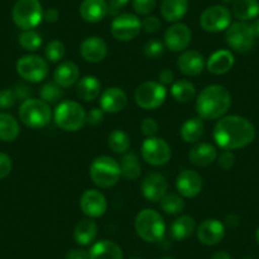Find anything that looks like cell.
Masks as SVG:
<instances>
[{
  "label": "cell",
  "mask_w": 259,
  "mask_h": 259,
  "mask_svg": "<svg viewBox=\"0 0 259 259\" xmlns=\"http://www.w3.org/2000/svg\"><path fill=\"white\" fill-rule=\"evenodd\" d=\"M255 139V128L245 117L224 116L213 128V140L224 150H238L250 145Z\"/></svg>",
  "instance_id": "obj_1"
},
{
  "label": "cell",
  "mask_w": 259,
  "mask_h": 259,
  "mask_svg": "<svg viewBox=\"0 0 259 259\" xmlns=\"http://www.w3.org/2000/svg\"><path fill=\"white\" fill-rule=\"evenodd\" d=\"M231 107V94L220 84L206 87L198 94L196 109L201 118L218 119L226 114Z\"/></svg>",
  "instance_id": "obj_2"
},
{
  "label": "cell",
  "mask_w": 259,
  "mask_h": 259,
  "mask_svg": "<svg viewBox=\"0 0 259 259\" xmlns=\"http://www.w3.org/2000/svg\"><path fill=\"white\" fill-rule=\"evenodd\" d=\"M135 230L146 243H159L165 235V223L158 211L145 208L135 219Z\"/></svg>",
  "instance_id": "obj_3"
},
{
  "label": "cell",
  "mask_w": 259,
  "mask_h": 259,
  "mask_svg": "<svg viewBox=\"0 0 259 259\" xmlns=\"http://www.w3.org/2000/svg\"><path fill=\"white\" fill-rule=\"evenodd\" d=\"M121 166L116 159L101 155L94 159L89 166V177L99 188H111L121 178Z\"/></svg>",
  "instance_id": "obj_4"
},
{
  "label": "cell",
  "mask_w": 259,
  "mask_h": 259,
  "mask_svg": "<svg viewBox=\"0 0 259 259\" xmlns=\"http://www.w3.org/2000/svg\"><path fill=\"white\" fill-rule=\"evenodd\" d=\"M55 123L64 131L76 133L87 123V112L75 101H64L56 107L54 113Z\"/></svg>",
  "instance_id": "obj_5"
},
{
  "label": "cell",
  "mask_w": 259,
  "mask_h": 259,
  "mask_svg": "<svg viewBox=\"0 0 259 259\" xmlns=\"http://www.w3.org/2000/svg\"><path fill=\"white\" fill-rule=\"evenodd\" d=\"M52 112L42 99L29 98L19 108V119L29 128H44L51 122Z\"/></svg>",
  "instance_id": "obj_6"
},
{
  "label": "cell",
  "mask_w": 259,
  "mask_h": 259,
  "mask_svg": "<svg viewBox=\"0 0 259 259\" xmlns=\"http://www.w3.org/2000/svg\"><path fill=\"white\" fill-rule=\"evenodd\" d=\"M12 17L17 27L31 31L44 21V9L39 0H17Z\"/></svg>",
  "instance_id": "obj_7"
},
{
  "label": "cell",
  "mask_w": 259,
  "mask_h": 259,
  "mask_svg": "<svg viewBox=\"0 0 259 259\" xmlns=\"http://www.w3.org/2000/svg\"><path fill=\"white\" fill-rule=\"evenodd\" d=\"M166 99V88L159 81H145L135 91V102L140 108L154 111L163 106Z\"/></svg>",
  "instance_id": "obj_8"
},
{
  "label": "cell",
  "mask_w": 259,
  "mask_h": 259,
  "mask_svg": "<svg viewBox=\"0 0 259 259\" xmlns=\"http://www.w3.org/2000/svg\"><path fill=\"white\" fill-rule=\"evenodd\" d=\"M255 39L250 24L245 22L231 23L226 29V42L234 51L239 54H246L251 51L255 45Z\"/></svg>",
  "instance_id": "obj_9"
},
{
  "label": "cell",
  "mask_w": 259,
  "mask_h": 259,
  "mask_svg": "<svg viewBox=\"0 0 259 259\" xmlns=\"http://www.w3.org/2000/svg\"><path fill=\"white\" fill-rule=\"evenodd\" d=\"M17 73L29 83H39L49 75V64L37 55H26L17 62Z\"/></svg>",
  "instance_id": "obj_10"
},
{
  "label": "cell",
  "mask_w": 259,
  "mask_h": 259,
  "mask_svg": "<svg viewBox=\"0 0 259 259\" xmlns=\"http://www.w3.org/2000/svg\"><path fill=\"white\" fill-rule=\"evenodd\" d=\"M141 156L153 166H163L170 160L171 149L165 140L160 138H148L141 145Z\"/></svg>",
  "instance_id": "obj_11"
},
{
  "label": "cell",
  "mask_w": 259,
  "mask_h": 259,
  "mask_svg": "<svg viewBox=\"0 0 259 259\" xmlns=\"http://www.w3.org/2000/svg\"><path fill=\"white\" fill-rule=\"evenodd\" d=\"M141 31V22L135 14H118L112 21L111 33L117 41L128 42L138 37Z\"/></svg>",
  "instance_id": "obj_12"
},
{
  "label": "cell",
  "mask_w": 259,
  "mask_h": 259,
  "mask_svg": "<svg viewBox=\"0 0 259 259\" xmlns=\"http://www.w3.org/2000/svg\"><path fill=\"white\" fill-rule=\"evenodd\" d=\"M200 24L210 33L225 31L231 24V12L224 6L210 7L201 14Z\"/></svg>",
  "instance_id": "obj_13"
},
{
  "label": "cell",
  "mask_w": 259,
  "mask_h": 259,
  "mask_svg": "<svg viewBox=\"0 0 259 259\" xmlns=\"http://www.w3.org/2000/svg\"><path fill=\"white\" fill-rule=\"evenodd\" d=\"M108 203L107 198L98 189H88L81 194L80 208L89 219L101 218L106 213Z\"/></svg>",
  "instance_id": "obj_14"
},
{
  "label": "cell",
  "mask_w": 259,
  "mask_h": 259,
  "mask_svg": "<svg viewBox=\"0 0 259 259\" xmlns=\"http://www.w3.org/2000/svg\"><path fill=\"white\" fill-rule=\"evenodd\" d=\"M192 41V32L188 26L176 23L166 29L164 34V46L173 52H181L188 49Z\"/></svg>",
  "instance_id": "obj_15"
},
{
  "label": "cell",
  "mask_w": 259,
  "mask_h": 259,
  "mask_svg": "<svg viewBox=\"0 0 259 259\" xmlns=\"http://www.w3.org/2000/svg\"><path fill=\"white\" fill-rule=\"evenodd\" d=\"M177 191L179 192L182 197L186 198H194L197 197L201 193L203 187L202 177L197 173V171L191 170V169H186V170L181 171L177 177Z\"/></svg>",
  "instance_id": "obj_16"
},
{
  "label": "cell",
  "mask_w": 259,
  "mask_h": 259,
  "mask_svg": "<svg viewBox=\"0 0 259 259\" xmlns=\"http://www.w3.org/2000/svg\"><path fill=\"white\" fill-rule=\"evenodd\" d=\"M143 196L150 202H160L168 192V182L160 173H149L141 182Z\"/></svg>",
  "instance_id": "obj_17"
},
{
  "label": "cell",
  "mask_w": 259,
  "mask_h": 259,
  "mask_svg": "<svg viewBox=\"0 0 259 259\" xmlns=\"http://www.w3.org/2000/svg\"><path fill=\"white\" fill-rule=\"evenodd\" d=\"M225 236V225L216 219H207L197 228V239L205 245H216Z\"/></svg>",
  "instance_id": "obj_18"
},
{
  "label": "cell",
  "mask_w": 259,
  "mask_h": 259,
  "mask_svg": "<svg viewBox=\"0 0 259 259\" xmlns=\"http://www.w3.org/2000/svg\"><path fill=\"white\" fill-rule=\"evenodd\" d=\"M107 54H108V47L101 37L92 36L81 42L80 55L85 61L98 64L106 59Z\"/></svg>",
  "instance_id": "obj_19"
},
{
  "label": "cell",
  "mask_w": 259,
  "mask_h": 259,
  "mask_svg": "<svg viewBox=\"0 0 259 259\" xmlns=\"http://www.w3.org/2000/svg\"><path fill=\"white\" fill-rule=\"evenodd\" d=\"M127 104V94L118 87H111L101 94L99 106L104 113H118Z\"/></svg>",
  "instance_id": "obj_20"
},
{
  "label": "cell",
  "mask_w": 259,
  "mask_h": 259,
  "mask_svg": "<svg viewBox=\"0 0 259 259\" xmlns=\"http://www.w3.org/2000/svg\"><path fill=\"white\" fill-rule=\"evenodd\" d=\"M177 66L187 76H197L205 69V59L203 55L198 51H184L181 56L178 57Z\"/></svg>",
  "instance_id": "obj_21"
},
{
  "label": "cell",
  "mask_w": 259,
  "mask_h": 259,
  "mask_svg": "<svg viewBox=\"0 0 259 259\" xmlns=\"http://www.w3.org/2000/svg\"><path fill=\"white\" fill-rule=\"evenodd\" d=\"M81 18L88 23H98L103 21L109 13V7L106 0H83L80 4Z\"/></svg>",
  "instance_id": "obj_22"
},
{
  "label": "cell",
  "mask_w": 259,
  "mask_h": 259,
  "mask_svg": "<svg viewBox=\"0 0 259 259\" xmlns=\"http://www.w3.org/2000/svg\"><path fill=\"white\" fill-rule=\"evenodd\" d=\"M188 159L193 165L205 168L211 165L218 159V150L215 146L208 143L197 144L189 150Z\"/></svg>",
  "instance_id": "obj_23"
},
{
  "label": "cell",
  "mask_w": 259,
  "mask_h": 259,
  "mask_svg": "<svg viewBox=\"0 0 259 259\" xmlns=\"http://www.w3.org/2000/svg\"><path fill=\"white\" fill-rule=\"evenodd\" d=\"M235 64L234 55L229 50H219L213 52L207 60V70L213 75H223L229 73Z\"/></svg>",
  "instance_id": "obj_24"
},
{
  "label": "cell",
  "mask_w": 259,
  "mask_h": 259,
  "mask_svg": "<svg viewBox=\"0 0 259 259\" xmlns=\"http://www.w3.org/2000/svg\"><path fill=\"white\" fill-rule=\"evenodd\" d=\"M79 75H80V71L75 62L64 61L55 70L54 81L61 88H69L78 83Z\"/></svg>",
  "instance_id": "obj_25"
},
{
  "label": "cell",
  "mask_w": 259,
  "mask_h": 259,
  "mask_svg": "<svg viewBox=\"0 0 259 259\" xmlns=\"http://www.w3.org/2000/svg\"><path fill=\"white\" fill-rule=\"evenodd\" d=\"M88 253L89 259H123L121 246L112 240L97 241Z\"/></svg>",
  "instance_id": "obj_26"
},
{
  "label": "cell",
  "mask_w": 259,
  "mask_h": 259,
  "mask_svg": "<svg viewBox=\"0 0 259 259\" xmlns=\"http://www.w3.org/2000/svg\"><path fill=\"white\" fill-rule=\"evenodd\" d=\"M98 235V226L92 219H83L79 221L74 229V239L79 245H89L96 240Z\"/></svg>",
  "instance_id": "obj_27"
},
{
  "label": "cell",
  "mask_w": 259,
  "mask_h": 259,
  "mask_svg": "<svg viewBox=\"0 0 259 259\" xmlns=\"http://www.w3.org/2000/svg\"><path fill=\"white\" fill-rule=\"evenodd\" d=\"M102 84L98 78L93 75H87L79 79L76 85V94L80 99L85 102H92L101 96Z\"/></svg>",
  "instance_id": "obj_28"
},
{
  "label": "cell",
  "mask_w": 259,
  "mask_h": 259,
  "mask_svg": "<svg viewBox=\"0 0 259 259\" xmlns=\"http://www.w3.org/2000/svg\"><path fill=\"white\" fill-rule=\"evenodd\" d=\"M188 11V0H163L160 6L161 16L168 22H178Z\"/></svg>",
  "instance_id": "obj_29"
},
{
  "label": "cell",
  "mask_w": 259,
  "mask_h": 259,
  "mask_svg": "<svg viewBox=\"0 0 259 259\" xmlns=\"http://www.w3.org/2000/svg\"><path fill=\"white\" fill-rule=\"evenodd\" d=\"M196 230V221L192 216L182 215L177 220L173 221L170 226L171 238L174 240H186Z\"/></svg>",
  "instance_id": "obj_30"
},
{
  "label": "cell",
  "mask_w": 259,
  "mask_h": 259,
  "mask_svg": "<svg viewBox=\"0 0 259 259\" xmlns=\"http://www.w3.org/2000/svg\"><path fill=\"white\" fill-rule=\"evenodd\" d=\"M233 13L240 22L253 21L259 16L258 0H235Z\"/></svg>",
  "instance_id": "obj_31"
},
{
  "label": "cell",
  "mask_w": 259,
  "mask_h": 259,
  "mask_svg": "<svg viewBox=\"0 0 259 259\" xmlns=\"http://www.w3.org/2000/svg\"><path fill=\"white\" fill-rule=\"evenodd\" d=\"M205 134V124L201 117H193L183 123L181 128V138L184 143H197Z\"/></svg>",
  "instance_id": "obj_32"
},
{
  "label": "cell",
  "mask_w": 259,
  "mask_h": 259,
  "mask_svg": "<svg viewBox=\"0 0 259 259\" xmlns=\"http://www.w3.org/2000/svg\"><path fill=\"white\" fill-rule=\"evenodd\" d=\"M19 135V124L12 114L0 112V140L12 143Z\"/></svg>",
  "instance_id": "obj_33"
},
{
  "label": "cell",
  "mask_w": 259,
  "mask_h": 259,
  "mask_svg": "<svg viewBox=\"0 0 259 259\" xmlns=\"http://www.w3.org/2000/svg\"><path fill=\"white\" fill-rule=\"evenodd\" d=\"M121 174L128 181H136L141 176V164L140 159L135 153L123 154L121 159Z\"/></svg>",
  "instance_id": "obj_34"
},
{
  "label": "cell",
  "mask_w": 259,
  "mask_h": 259,
  "mask_svg": "<svg viewBox=\"0 0 259 259\" xmlns=\"http://www.w3.org/2000/svg\"><path fill=\"white\" fill-rule=\"evenodd\" d=\"M170 93L171 97L179 103H188L196 97V87L189 80L182 79V80L173 83Z\"/></svg>",
  "instance_id": "obj_35"
},
{
  "label": "cell",
  "mask_w": 259,
  "mask_h": 259,
  "mask_svg": "<svg viewBox=\"0 0 259 259\" xmlns=\"http://www.w3.org/2000/svg\"><path fill=\"white\" fill-rule=\"evenodd\" d=\"M108 146L113 153L126 154L131 146V139L122 130H113L108 136Z\"/></svg>",
  "instance_id": "obj_36"
},
{
  "label": "cell",
  "mask_w": 259,
  "mask_h": 259,
  "mask_svg": "<svg viewBox=\"0 0 259 259\" xmlns=\"http://www.w3.org/2000/svg\"><path fill=\"white\" fill-rule=\"evenodd\" d=\"M160 207L168 215H178L184 210L186 203H184L181 194L166 193L160 200Z\"/></svg>",
  "instance_id": "obj_37"
},
{
  "label": "cell",
  "mask_w": 259,
  "mask_h": 259,
  "mask_svg": "<svg viewBox=\"0 0 259 259\" xmlns=\"http://www.w3.org/2000/svg\"><path fill=\"white\" fill-rule=\"evenodd\" d=\"M39 96H41L42 101H45L46 103H56L62 98L64 92H62L61 87L57 85L55 81H49L41 88Z\"/></svg>",
  "instance_id": "obj_38"
},
{
  "label": "cell",
  "mask_w": 259,
  "mask_h": 259,
  "mask_svg": "<svg viewBox=\"0 0 259 259\" xmlns=\"http://www.w3.org/2000/svg\"><path fill=\"white\" fill-rule=\"evenodd\" d=\"M66 54V47L59 39H54V41L49 42V45L45 49V55L46 59L51 62H59L61 61Z\"/></svg>",
  "instance_id": "obj_39"
},
{
  "label": "cell",
  "mask_w": 259,
  "mask_h": 259,
  "mask_svg": "<svg viewBox=\"0 0 259 259\" xmlns=\"http://www.w3.org/2000/svg\"><path fill=\"white\" fill-rule=\"evenodd\" d=\"M19 45L27 51H36L41 47L42 38L37 32L34 31H24L19 36Z\"/></svg>",
  "instance_id": "obj_40"
},
{
  "label": "cell",
  "mask_w": 259,
  "mask_h": 259,
  "mask_svg": "<svg viewBox=\"0 0 259 259\" xmlns=\"http://www.w3.org/2000/svg\"><path fill=\"white\" fill-rule=\"evenodd\" d=\"M164 49H165V46H164L163 42L158 41V39H150L144 46V54L148 59L155 60L164 54Z\"/></svg>",
  "instance_id": "obj_41"
},
{
  "label": "cell",
  "mask_w": 259,
  "mask_h": 259,
  "mask_svg": "<svg viewBox=\"0 0 259 259\" xmlns=\"http://www.w3.org/2000/svg\"><path fill=\"white\" fill-rule=\"evenodd\" d=\"M133 7L140 16H149L155 9L156 0H134Z\"/></svg>",
  "instance_id": "obj_42"
},
{
  "label": "cell",
  "mask_w": 259,
  "mask_h": 259,
  "mask_svg": "<svg viewBox=\"0 0 259 259\" xmlns=\"http://www.w3.org/2000/svg\"><path fill=\"white\" fill-rule=\"evenodd\" d=\"M17 97L16 91H12V89H3L0 91V108L2 109H8L16 104Z\"/></svg>",
  "instance_id": "obj_43"
},
{
  "label": "cell",
  "mask_w": 259,
  "mask_h": 259,
  "mask_svg": "<svg viewBox=\"0 0 259 259\" xmlns=\"http://www.w3.org/2000/svg\"><path fill=\"white\" fill-rule=\"evenodd\" d=\"M161 28V22L158 17H146L143 22H141V29L146 33H156L160 31Z\"/></svg>",
  "instance_id": "obj_44"
},
{
  "label": "cell",
  "mask_w": 259,
  "mask_h": 259,
  "mask_svg": "<svg viewBox=\"0 0 259 259\" xmlns=\"http://www.w3.org/2000/svg\"><path fill=\"white\" fill-rule=\"evenodd\" d=\"M234 163H235V156H234L233 151L224 150L220 155H218V164L224 170H229L233 168Z\"/></svg>",
  "instance_id": "obj_45"
},
{
  "label": "cell",
  "mask_w": 259,
  "mask_h": 259,
  "mask_svg": "<svg viewBox=\"0 0 259 259\" xmlns=\"http://www.w3.org/2000/svg\"><path fill=\"white\" fill-rule=\"evenodd\" d=\"M159 130L158 122L154 118H145L141 122V133L148 138H153L156 135Z\"/></svg>",
  "instance_id": "obj_46"
},
{
  "label": "cell",
  "mask_w": 259,
  "mask_h": 259,
  "mask_svg": "<svg viewBox=\"0 0 259 259\" xmlns=\"http://www.w3.org/2000/svg\"><path fill=\"white\" fill-rule=\"evenodd\" d=\"M104 119V111L102 108H92L87 113V123L91 126H98L103 122Z\"/></svg>",
  "instance_id": "obj_47"
},
{
  "label": "cell",
  "mask_w": 259,
  "mask_h": 259,
  "mask_svg": "<svg viewBox=\"0 0 259 259\" xmlns=\"http://www.w3.org/2000/svg\"><path fill=\"white\" fill-rule=\"evenodd\" d=\"M13 164H12L11 156L4 153H0V179L6 178L11 174Z\"/></svg>",
  "instance_id": "obj_48"
},
{
  "label": "cell",
  "mask_w": 259,
  "mask_h": 259,
  "mask_svg": "<svg viewBox=\"0 0 259 259\" xmlns=\"http://www.w3.org/2000/svg\"><path fill=\"white\" fill-rule=\"evenodd\" d=\"M65 259H89V253L81 248H74L66 253Z\"/></svg>",
  "instance_id": "obj_49"
},
{
  "label": "cell",
  "mask_w": 259,
  "mask_h": 259,
  "mask_svg": "<svg viewBox=\"0 0 259 259\" xmlns=\"http://www.w3.org/2000/svg\"><path fill=\"white\" fill-rule=\"evenodd\" d=\"M174 81V73L170 69H164L160 74H159V83L163 84L164 87L169 85Z\"/></svg>",
  "instance_id": "obj_50"
},
{
  "label": "cell",
  "mask_w": 259,
  "mask_h": 259,
  "mask_svg": "<svg viewBox=\"0 0 259 259\" xmlns=\"http://www.w3.org/2000/svg\"><path fill=\"white\" fill-rule=\"evenodd\" d=\"M128 2L130 0H108L109 12L112 14H116L117 12H119L122 8L126 7L128 4Z\"/></svg>",
  "instance_id": "obj_51"
},
{
  "label": "cell",
  "mask_w": 259,
  "mask_h": 259,
  "mask_svg": "<svg viewBox=\"0 0 259 259\" xmlns=\"http://www.w3.org/2000/svg\"><path fill=\"white\" fill-rule=\"evenodd\" d=\"M59 12L55 8H49L46 12H44V19L47 23H55V22L59 21Z\"/></svg>",
  "instance_id": "obj_52"
},
{
  "label": "cell",
  "mask_w": 259,
  "mask_h": 259,
  "mask_svg": "<svg viewBox=\"0 0 259 259\" xmlns=\"http://www.w3.org/2000/svg\"><path fill=\"white\" fill-rule=\"evenodd\" d=\"M17 93V97H18V99H24V101H27V99H29V94H31V91H29V88H27V87L24 85H19L18 88H17L16 91Z\"/></svg>",
  "instance_id": "obj_53"
},
{
  "label": "cell",
  "mask_w": 259,
  "mask_h": 259,
  "mask_svg": "<svg viewBox=\"0 0 259 259\" xmlns=\"http://www.w3.org/2000/svg\"><path fill=\"white\" fill-rule=\"evenodd\" d=\"M225 221H226V225H228L229 228H236V226L239 225V216L229 215Z\"/></svg>",
  "instance_id": "obj_54"
},
{
  "label": "cell",
  "mask_w": 259,
  "mask_h": 259,
  "mask_svg": "<svg viewBox=\"0 0 259 259\" xmlns=\"http://www.w3.org/2000/svg\"><path fill=\"white\" fill-rule=\"evenodd\" d=\"M211 259H231V255L225 250H219L216 253H213V255L211 256Z\"/></svg>",
  "instance_id": "obj_55"
},
{
  "label": "cell",
  "mask_w": 259,
  "mask_h": 259,
  "mask_svg": "<svg viewBox=\"0 0 259 259\" xmlns=\"http://www.w3.org/2000/svg\"><path fill=\"white\" fill-rule=\"evenodd\" d=\"M250 27L251 29H253L255 38H259V19H255V21L250 24Z\"/></svg>",
  "instance_id": "obj_56"
},
{
  "label": "cell",
  "mask_w": 259,
  "mask_h": 259,
  "mask_svg": "<svg viewBox=\"0 0 259 259\" xmlns=\"http://www.w3.org/2000/svg\"><path fill=\"white\" fill-rule=\"evenodd\" d=\"M255 240H256V243H258V245H259V226H258V229H256V231H255Z\"/></svg>",
  "instance_id": "obj_57"
},
{
  "label": "cell",
  "mask_w": 259,
  "mask_h": 259,
  "mask_svg": "<svg viewBox=\"0 0 259 259\" xmlns=\"http://www.w3.org/2000/svg\"><path fill=\"white\" fill-rule=\"evenodd\" d=\"M224 3L225 4H231V3H234V2H235V0H223Z\"/></svg>",
  "instance_id": "obj_58"
},
{
  "label": "cell",
  "mask_w": 259,
  "mask_h": 259,
  "mask_svg": "<svg viewBox=\"0 0 259 259\" xmlns=\"http://www.w3.org/2000/svg\"><path fill=\"white\" fill-rule=\"evenodd\" d=\"M161 259H174V258H171V256H164V258H161Z\"/></svg>",
  "instance_id": "obj_59"
},
{
  "label": "cell",
  "mask_w": 259,
  "mask_h": 259,
  "mask_svg": "<svg viewBox=\"0 0 259 259\" xmlns=\"http://www.w3.org/2000/svg\"><path fill=\"white\" fill-rule=\"evenodd\" d=\"M133 259H140V258H133Z\"/></svg>",
  "instance_id": "obj_60"
}]
</instances>
